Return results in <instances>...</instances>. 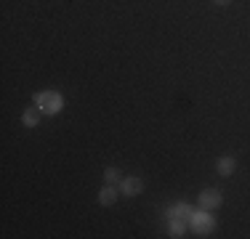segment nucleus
I'll return each mask as SVG.
<instances>
[{"label": "nucleus", "instance_id": "nucleus-1", "mask_svg": "<svg viewBox=\"0 0 250 239\" xmlns=\"http://www.w3.org/2000/svg\"><path fill=\"white\" fill-rule=\"evenodd\" d=\"M35 106H38L43 115H56V112H62L64 99L56 91H43V93H35Z\"/></svg>", "mask_w": 250, "mask_h": 239}, {"label": "nucleus", "instance_id": "nucleus-2", "mask_svg": "<svg viewBox=\"0 0 250 239\" xmlns=\"http://www.w3.org/2000/svg\"><path fill=\"white\" fill-rule=\"evenodd\" d=\"M221 202H224V197H221V191H218V189L200 191V207H202V210H216V207H221Z\"/></svg>", "mask_w": 250, "mask_h": 239}, {"label": "nucleus", "instance_id": "nucleus-3", "mask_svg": "<svg viewBox=\"0 0 250 239\" xmlns=\"http://www.w3.org/2000/svg\"><path fill=\"white\" fill-rule=\"evenodd\" d=\"M141 189H144V181L136 178V176H128V178H123V181H120V191H123V194H128V197H136Z\"/></svg>", "mask_w": 250, "mask_h": 239}, {"label": "nucleus", "instance_id": "nucleus-4", "mask_svg": "<svg viewBox=\"0 0 250 239\" xmlns=\"http://www.w3.org/2000/svg\"><path fill=\"white\" fill-rule=\"evenodd\" d=\"M99 202L101 205H115L117 202V189L112 186V183H106V186L99 191Z\"/></svg>", "mask_w": 250, "mask_h": 239}, {"label": "nucleus", "instance_id": "nucleus-5", "mask_svg": "<svg viewBox=\"0 0 250 239\" xmlns=\"http://www.w3.org/2000/svg\"><path fill=\"white\" fill-rule=\"evenodd\" d=\"M21 120H24L27 128H35V125L40 122V109H38V106H29L24 115H21Z\"/></svg>", "mask_w": 250, "mask_h": 239}, {"label": "nucleus", "instance_id": "nucleus-6", "mask_svg": "<svg viewBox=\"0 0 250 239\" xmlns=\"http://www.w3.org/2000/svg\"><path fill=\"white\" fill-rule=\"evenodd\" d=\"M216 167H218V173H221V176H231V173H234V167H237V162L231 157H221Z\"/></svg>", "mask_w": 250, "mask_h": 239}, {"label": "nucleus", "instance_id": "nucleus-7", "mask_svg": "<svg viewBox=\"0 0 250 239\" xmlns=\"http://www.w3.org/2000/svg\"><path fill=\"white\" fill-rule=\"evenodd\" d=\"M213 229V220L208 218V215H200L197 220H194V231H200V234H205V231Z\"/></svg>", "mask_w": 250, "mask_h": 239}, {"label": "nucleus", "instance_id": "nucleus-8", "mask_svg": "<svg viewBox=\"0 0 250 239\" xmlns=\"http://www.w3.org/2000/svg\"><path fill=\"white\" fill-rule=\"evenodd\" d=\"M184 229H187V223H184V220H176V218H173V223H170V237H181V234H184Z\"/></svg>", "mask_w": 250, "mask_h": 239}, {"label": "nucleus", "instance_id": "nucleus-9", "mask_svg": "<svg viewBox=\"0 0 250 239\" xmlns=\"http://www.w3.org/2000/svg\"><path fill=\"white\" fill-rule=\"evenodd\" d=\"M106 183H120L123 178H120V173H117V167H106Z\"/></svg>", "mask_w": 250, "mask_h": 239}, {"label": "nucleus", "instance_id": "nucleus-10", "mask_svg": "<svg viewBox=\"0 0 250 239\" xmlns=\"http://www.w3.org/2000/svg\"><path fill=\"white\" fill-rule=\"evenodd\" d=\"M216 3H218V5H229L231 0H216Z\"/></svg>", "mask_w": 250, "mask_h": 239}]
</instances>
